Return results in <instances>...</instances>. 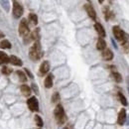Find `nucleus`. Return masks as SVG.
Returning a JSON list of instances; mask_svg holds the SVG:
<instances>
[{
    "mask_svg": "<svg viewBox=\"0 0 129 129\" xmlns=\"http://www.w3.org/2000/svg\"><path fill=\"white\" fill-rule=\"evenodd\" d=\"M29 57L33 61H37L42 57V51H41V45L39 41H36L34 46L29 51Z\"/></svg>",
    "mask_w": 129,
    "mask_h": 129,
    "instance_id": "obj_1",
    "label": "nucleus"
},
{
    "mask_svg": "<svg viewBox=\"0 0 129 129\" xmlns=\"http://www.w3.org/2000/svg\"><path fill=\"white\" fill-rule=\"evenodd\" d=\"M55 117H56V120L59 124H63L66 120V116H64V108L61 104L57 105L56 109H55Z\"/></svg>",
    "mask_w": 129,
    "mask_h": 129,
    "instance_id": "obj_2",
    "label": "nucleus"
},
{
    "mask_svg": "<svg viewBox=\"0 0 129 129\" xmlns=\"http://www.w3.org/2000/svg\"><path fill=\"white\" fill-rule=\"evenodd\" d=\"M112 31H113V35H114V37H115L116 40L121 41V42H123V41L126 40V37H125L126 35H125V33L120 29V27H118V26H114L112 29Z\"/></svg>",
    "mask_w": 129,
    "mask_h": 129,
    "instance_id": "obj_3",
    "label": "nucleus"
},
{
    "mask_svg": "<svg viewBox=\"0 0 129 129\" xmlns=\"http://www.w3.org/2000/svg\"><path fill=\"white\" fill-rule=\"evenodd\" d=\"M19 33L23 37H27L28 36V34H29V27H28L26 19H22L21 20V22L19 24Z\"/></svg>",
    "mask_w": 129,
    "mask_h": 129,
    "instance_id": "obj_4",
    "label": "nucleus"
},
{
    "mask_svg": "<svg viewBox=\"0 0 129 129\" xmlns=\"http://www.w3.org/2000/svg\"><path fill=\"white\" fill-rule=\"evenodd\" d=\"M27 104H28V107L30 108L31 111H38L39 110V103H38V100L35 96L30 97L27 101Z\"/></svg>",
    "mask_w": 129,
    "mask_h": 129,
    "instance_id": "obj_5",
    "label": "nucleus"
},
{
    "mask_svg": "<svg viewBox=\"0 0 129 129\" xmlns=\"http://www.w3.org/2000/svg\"><path fill=\"white\" fill-rule=\"evenodd\" d=\"M23 14V7L21 6L20 3H18L17 1L13 2V15L15 18H19L22 16Z\"/></svg>",
    "mask_w": 129,
    "mask_h": 129,
    "instance_id": "obj_6",
    "label": "nucleus"
},
{
    "mask_svg": "<svg viewBox=\"0 0 129 129\" xmlns=\"http://www.w3.org/2000/svg\"><path fill=\"white\" fill-rule=\"evenodd\" d=\"M84 8H85V10H86L88 16L90 17L91 19L95 20V18H96V13H95V10L93 9V7H92L90 4H85V5H84Z\"/></svg>",
    "mask_w": 129,
    "mask_h": 129,
    "instance_id": "obj_7",
    "label": "nucleus"
},
{
    "mask_svg": "<svg viewBox=\"0 0 129 129\" xmlns=\"http://www.w3.org/2000/svg\"><path fill=\"white\" fill-rule=\"evenodd\" d=\"M125 118H126V111H125V109H124V108H122V109L119 111V114H118L117 123H118L119 125H122V124H124Z\"/></svg>",
    "mask_w": 129,
    "mask_h": 129,
    "instance_id": "obj_8",
    "label": "nucleus"
},
{
    "mask_svg": "<svg viewBox=\"0 0 129 129\" xmlns=\"http://www.w3.org/2000/svg\"><path fill=\"white\" fill-rule=\"evenodd\" d=\"M102 57L105 61H110L113 59V53L111 52V50L109 49H105L103 52H102Z\"/></svg>",
    "mask_w": 129,
    "mask_h": 129,
    "instance_id": "obj_9",
    "label": "nucleus"
},
{
    "mask_svg": "<svg viewBox=\"0 0 129 129\" xmlns=\"http://www.w3.org/2000/svg\"><path fill=\"white\" fill-rule=\"evenodd\" d=\"M94 28H95L96 32L98 33V35L103 39V37H105V31L103 29V26L100 23H95L94 24Z\"/></svg>",
    "mask_w": 129,
    "mask_h": 129,
    "instance_id": "obj_10",
    "label": "nucleus"
},
{
    "mask_svg": "<svg viewBox=\"0 0 129 129\" xmlns=\"http://www.w3.org/2000/svg\"><path fill=\"white\" fill-rule=\"evenodd\" d=\"M49 70H50V64H49V62L48 61L43 62L42 64H41V67H40V73L42 75H45V74L48 73Z\"/></svg>",
    "mask_w": 129,
    "mask_h": 129,
    "instance_id": "obj_11",
    "label": "nucleus"
},
{
    "mask_svg": "<svg viewBox=\"0 0 129 129\" xmlns=\"http://www.w3.org/2000/svg\"><path fill=\"white\" fill-rule=\"evenodd\" d=\"M9 62H10L12 64H14V66H19V67L23 64L22 61H21L19 58L15 57V56H11V57H9Z\"/></svg>",
    "mask_w": 129,
    "mask_h": 129,
    "instance_id": "obj_12",
    "label": "nucleus"
},
{
    "mask_svg": "<svg viewBox=\"0 0 129 129\" xmlns=\"http://www.w3.org/2000/svg\"><path fill=\"white\" fill-rule=\"evenodd\" d=\"M20 89H21V92L23 93V95H25V96H29L31 94V88L26 84L21 85Z\"/></svg>",
    "mask_w": 129,
    "mask_h": 129,
    "instance_id": "obj_13",
    "label": "nucleus"
},
{
    "mask_svg": "<svg viewBox=\"0 0 129 129\" xmlns=\"http://www.w3.org/2000/svg\"><path fill=\"white\" fill-rule=\"evenodd\" d=\"M105 47H106V43H105V41H104L102 38H99V39L97 40V44H96L97 50L102 51V50L105 49Z\"/></svg>",
    "mask_w": 129,
    "mask_h": 129,
    "instance_id": "obj_14",
    "label": "nucleus"
},
{
    "mask_svg": "<svg viewBox=\"0 0 129 129\" xmlns=\"http://www.w3.org/2000/svg\"><path fill=\"white\" fill-rule=\"evenodd\" d=\"M45 86L47 88H51L53 86V76L52 75H49L45 79Z\"/></svg>",
    "mask_w": 129,
    "mask_h": 129,
    "instance_id": "obj_15",
    "label": "nucleus"
},
{
    "mask_svg": "<svg viewBox=\"0 0 129 129\" xmlns=\"http://www.w3.org/2000/svg\"><path fill=\"white\" fill-rule=\"evenodd\" d=\"M8 62H9V57H8L5 53L0 52V64H6V63H8Z\"/></svg>",
    "mask_w": 129,
    "mask_h": 129,
    "instance_id": "obj_16",
    "label": "nucleus"
},
{
    "mask_svg": "<svg viewBox=\"0 0 129 129\" xmlns=\"http://www.w3.org/2000/svg\"><path fill=\"white\" fill-rule=\"evenodd\" d=\"M17 76L19 77V81H20L25 82V81H27V77H26V75H25L23 72H21V71H17Z\"/></svg>",
    "mask_w": 129,
    "mask_h": 129,
    "instance_id": "obj_17",
    "label": "nucleus"
},
{
    "mask_svg": "<svg viewBox=\"0 0 129 129\" xmlns=\"http://www.w3.org/2000/svg\"><path fill=\"white\" fill-rule=\"evenodd\" d=\"M29 20L31 21V23H32L33 25H37V23H38V17L34 13L29 14Z\"/></svg>",
    "mask_w": 129,
    "mask_h": 129,
    "instance_id": "obj_18",
    "label": "nucleus"
},
{
    "mask_svg": "<svg viewBox=\"0 0 129 129\" xmlns=\"http://www.w3.org/2000/svg\"><path fill=\"white\" fill-rule=\"evenodd\" d=\"M112 77H113V79H114V81H116V82H121V81H122V77H121V75H120L119 73L113 72Z\"/></svg>",
    "mask_w": 129,
    "mask_h": 129,
    "instance_id": "obj_19",
    "label": "nucleus"
},
{
    "mask_svg": "<svg viewBox=\"0 0 129 129\" xmlns=\"http://www.w3.org/2000/svg\"><path fill=\"white\" fill-rule=\"evenodd\" d=\"M0 47L2 49H10L11 48V44L9 43V41L3 40V41H1V43H0Z\"/></svg>",
    "mask_w": 129,
    "mask_h": 129,
    "instance_id": "obj_20",
    "label": "nucleus"
},
{
    "mask_svg": "<svg viewBox=\"0 0 129 129\" xmlns=\"http://www.w3.org/2000/svg\"><path fill=\"white\" fill-rule=\"evenodd\" d=\"M35 122H36V124L39 126V127H42L44 124H43V120H42V118L39 116V115H35Z\"/></svg>",
    "mask_w": 129,
    "mask_h": 129,
    "instance_id": "obj_21",
    "label": "nucleus"
},
{
    "mask_svg": "<svg viewBox=\"0 0 129 129\" xmlns=\"http://www.w3.org/2000/svg\"><path fill=\"white\" fill-rule=\"evenodd\" d=\"M1 72H2V74H4V75H10V74L12 73V70L9 69L8 67H3L2 70H1Z\"/></svg>",
    "mask_w": 129,
    "mask_h": 129,
    "instance_id": "obj_22",
    "label": "nucleus"
},
{
    "mask_svg": "<svg viewBox=\"0 0 129 129\" xmlns=\"http://www.w3.org/2000/svg\"><path fill=\"white\" fill-rule=\"evenodd\" d=\"M118 95H119V98H120L121 103H122L123 105H127V100H126L125 96H124V95H123L121 92H119V93H118Z\"/></svg>",
    "mask_w": 129,
    "mask_h": 129,
    "instance_id": "obj_23",
    "label": "nucleus"
},
{
    "mask_svg": "<svg viewBox=\"0 0 129 129\" xmlns=\"http://www.w3.org/2000/svg\"><path fill=\"white\" fill-rule=\"evenodd\" d=\"M59 99H60V94H59V92H55V93L53 94V96H52V101H53V102H57Z\"/></svg>",
    "mask_w": 129,
    "mask_h": 129,
    "instance_id": "obj_24",
    "label": "nucleus"
},
{
    "mask_svg": "<svg viewBox=\"0 0 129 129\" xmlns=\"http://www.w3.org/2000/svg\"><path fill=\"white\" fill-rule=\"evenodd\" d=\"M32 88H33V90L36 92V93H38V91H39V89H38V86L35 84V83H33L32 84Z\"/></svg>",
    "mask_w": 129,
    "mask_h": 129,
    "instance_id": "obj_25",
    "label": "nucleus"
},
{
    "mask_svg": "<svg viewBox=\"0 0 129 129\" xmlns=\"http://www.w3.org/2000/svg\"><path fill=\"white\" fill-rule=\"evenodd\" d=\"M3 37H4V34H3L2 32H0V39H1V38H3Z\"/></svg>",
    "mask_w": 129,
    "mask_h": 129,
    "instance_id": "obj_26",
    "label": "nucleus"
},
{
    "mask_svg": "<svg viewBox=\"0 0 129 129\" xmlns=\"http://www.w3.org/2000/svg\"><path fill=\"white\" fill-rule=\"evenodd\" d=\"M64 129H69V128H68V127H66V128H64Z\"/></svg>",
    "mask_w": 129,
    "mask_h": 129,
    "instance_id": "obj_27",
    "label": "nucleus"
}]
</instances>
